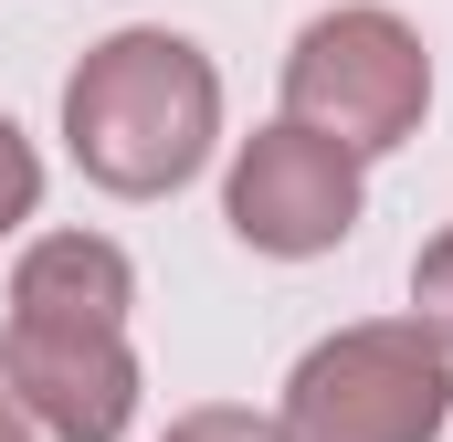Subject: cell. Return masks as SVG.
I'll return each mask as SVG.
<instances>
[{"label":"cell","mask_w":453,"mask_h":442,"mask_svg":"<svg viewBox=\"0 0 453 442\" xmlns=\"http://www.w3.org/2000/svg\"><path fill=\"white\" fill-rule=\"evenodd\" d=\"M53 126H64V158L85 169V190L169 201L222 158V64L169 21H127L74 53Z\"/></svg>","instance_id":"1"},{"label":"cell","mask_w":453,"mask_h":442,"mask_svg":"<svg viewBox=\"0 0 453 442\" xmlns=\"http://www.w3.org/2000/svg\"><path fill=\"white\" fill-rule=\"evenodd\" d=\"M433 116V42L390 0H338L285 42V126L348 148L358 169L411 148Z\"/></svg>","instance_id":"2"},{"label":"cell","mask_w":453,"mask_h":442,"mask_svg":"<svg viewBox=\"0 0 453 442\" xmlns=\"http://www.w3.org/2000/svg\"><path fill=\"white\" fill-rule=\"evenodd\" d=\"M285 442H443L453 422V358L411 316H358L327 327L274 400Z\"/></svg>","instance_id":"3"},{"label":"cell","mask_w":453,"mask_h":442,"mask_svg":"<svg viewBox=\"0 0 453 442\" xmlns=\"http://www.w3.org/2000/svg\"><path fill=\"white\" fill-rule=\"evenodd\" d=\"M222 221H232V242L264 253V263H317V253H338L369 221V169L348 148H327V137H306V126L274 116V126L232 137Z\"/></svg>","instance_id":"4"},{"label":"cell","mask_w":453,"mask_h":442,"mask_svg":"<svg viewBox=\"0 0 453 442\" xmlns=\"http://www.w3.org/2000/svg\"><path fill=\"white\" fill-rule=\"evenodd\" d=\"M0 390L42 442H127L137 400H148V369H137V337H116V327L0 316Z\"/></svg>","instance_id":"5"},{"label":"cell","mask_w":453,"mask_h":442,"mask_svg":"<svg viewBox=\"0 0 453 442\" xmlns=\"http://www.w3.org/2000/svg\"><path fill=\"white\" fill-rule=\"evenodd\" d=\"M11 316L21 327H116L137 316V263L116 232H85V221H53L11 253Z\"/></svg>","instance_id":"6"},{"label":"cell","mask_w":453,"mask_h":442,"mask_svg":"<svg viewBox=\"0 0 453 442\" xmlns=\"http://www.w3.org/2000/svg\"><path fill=\"white\" fill-rule=\"evenodd\" d=\"M42 221V148L21 137V116H0V242H32Z\"/></svg>","instance_id":"7"},{"label":"cell","mask_w":453,"mask_h":442,"mask_svg":"<svg viewBox=\"0 0 453 442\" xmlns=\"http://www.w3.org/2000/svg\"><path fill=\"white\" fill-rule=\"evenodd\" d=\"M411 327L453 358V221L422 242V253H411Z\"/></svg>","instance_id":"8"},{"label":"cell","mask_w":453,"mask_h":442,"mask_svg":"<svg viewBox=\"0 0 453 442\" xmlns=\"http://www.w3.org/2000/svg\"><path fill=\"white\" fill-rule=\"evenodd\" d=\"M158 442H285V422H274V411H253V400H190Z\"/></svg>","instance_id":"9"},{"label":"cell","mask_w":453,"mask_h":442,"mask_svg":"<svg viewBox=\"0 0 453 442\" xmlns=\"http://www.w3.org/2000/svg\"><path fill=\"white\" fill-rule=\"evenodd\" d=\"M0 442H42L32 422H21V411H11V390H0Z\"/></svg>","instance_id":"10"}]
</instances>
